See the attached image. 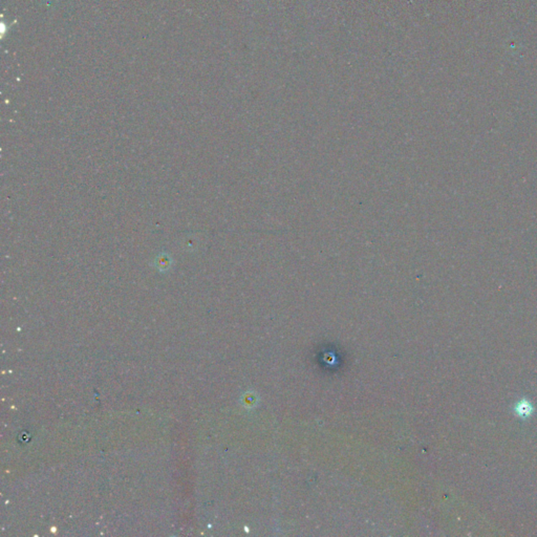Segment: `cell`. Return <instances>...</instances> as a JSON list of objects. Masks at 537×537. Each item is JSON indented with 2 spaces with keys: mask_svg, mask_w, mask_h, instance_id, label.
<instances>
[{
  "mask_svg": "<svg viewBox=\"0 0 537 537\" xmlns=\"http://www.w3.org/2000/svg\"><path fill=\"white\" fill-rule=\"evenodd\" d=\"M532 411V407L530 404L528 403H519L518 406H517V409H516V412L521 415V417H527V415H529L531 413Z\"/></svg>",
  "mask_w": 537,
  "mask_h": 537,
  "instance_id": "6da1fadb",
  "label": "cell"
}]
</instances>
